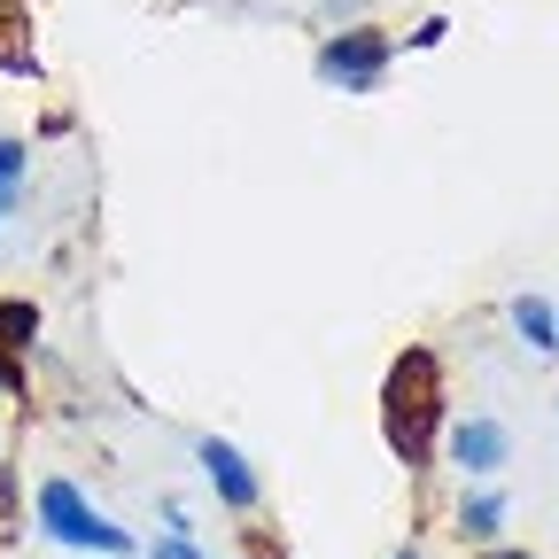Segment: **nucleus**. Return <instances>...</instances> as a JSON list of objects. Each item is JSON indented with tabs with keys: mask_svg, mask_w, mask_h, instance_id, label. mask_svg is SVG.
Masks as SVG:
<instances>
[{
	"mask_svg": "<svg viewBox=\"0 0 559 559\" xmlns=\"http://www.w3.org/2000/svg\"><path fill=\"white\" fill-rule=\"evenodd\" d=\"M24 171H32V148H24V140H0V210H16Z\"/></svg>",
	"mask_w": 559,
	"mask_h": 559,
	"instance_id": "1a4fd4ad",
	"label": "nucleus"
},
{
	"mask_svg": "<svg viewBox=\"0 0 559 559\" xmlns=\"http://www.w3.org/2000/svg\"><path fill=\"white\" fill-rule=\"evenodd\" d=\"M9 506H16V474H9V466H0V513H9Z\"/></svg>",
	"mask_w": 559,
	"mask_h": 559,
	"instance_id": "9b49d317",
	"label": "nucleus"
},
{
	"mask_svg": "<svg viewBox=\"0 0 559 559\" xmlns=\"http://www.w3.org/2000/svg\"><path fill=\"white\" fill-rule=\"evenodd\" d=\"M39 528L55 536V544H70V551H109V559H124L132 551V536L102 513V506H86V489L79 481H39Z\"/></svg>",
	"mask_w": 559,
	"mask_h": 559,
	"instance_id": "f03ea898",
	"label": "nucleus"
},
{
	"mask_svg": "<svg viewBox=\"0 0 559 559\" xmlns=\"http://www.w3.org/2000/svg\"><path fill=\"white\" fill-rule=\"evenodd\" d=\"M0 389H16V366H9V358H0Z\"/></svg>",
	"mask_w": 559,
	"mask_h": 559,
	"instance_id": "ddd939ff",
	"label": "nucleus"
},
{
	"mask_svg": "<svg viewBox=\"0 0 559 559\" xmlns=\"http://www.w3.org/2000/svg\"><path fill=\"white\" fill-rule=\"evenodd\" d=\"M513 326H521V342H528V349H559V311H551V304L521 296V304H513Z\"/></svg>",
	"mask_w": 559,
	"mask_h": 559,
	"instance_id": "0eeeda50",
	"label": "nucleus"
},
{
	"mask_svg": "<svg viewBox=\"0 0 559 559\" xmlns=\"http://www.w3.org/2000/svg\"><path fill=\"white\" fill-rule=\"evenodd\" d=\"M506 513H513L506 489H474V498L459 506V536H466V544H489V536L506 528Z\"/></svg>",
	"mask_w": 559,
	"mask_h": 559,
	"instance_id": "423d86ee",
	"label": "nucleus"
},
{
	"mask_svg": "<svg viewBox=\"0 0 559 559\" xmlns=\"http://www.w3.org/2000/svg\"><path fill=\"white\" fill-rule=\"evenodd\" d=\"M381 70H389V32H334L319 47V79L342 94H373Z\"/></svg>",
	"mask_w": 559,
	"mask_h": 559,
	"instance_id": "7ed1b4c3",
	"label": "nucleus"
},
{
	"mask_svg": "<svg viewBox=\"0 0 559 559\" xmlns=\"http://www.w3.org/2000/svg\"><path fill=\"white\" fill-rule=\"evenodd\" d=\"M32 334H39V311H32L24 296H9V304H0V358H16V349H32Z\"/></svg>",
	"mask_w": 559,
	"mask_h": 559,
	"instance_id": "6e6552de",
	"label": "nucleus"
},
{
	"mask_svg": "<svg viewBox=\"0 0 559 559\" xmlns=\"http://www.w3.org/2000/svg\"><path fill=\"white\" fill-rule=\"evenodd\" d=\"M436 428H443V366H436V349H404L381 381V436L404 466H428Z\"/></svg>",
	"mask_w": 559,
	"mask_h": 559,
	"instance_id": "f257e3e1",
	"label": "nucleus"
},
{
	"mask_svg": "<svg viewBox=\"0 0 559 559\" xmlns=\"http://www.w3.org/2000/svg\"><path fill=\"white\" fill-rule=\"evenodd\" d=\"M451 459L474 474V481H489L506 459H513V436H506V419H459L451 428Z\"/></svg>",
	"mask_w": 559,
	"mask_h": 559,
	"instance_id": "20e7f679",
	"label": "nucleus"
},
{
	"mask_svg": "<svg viewBox=\"0 0 559 559\" xmlns=\"http://www.w3.org/2000/svg\"><path fill=\"white\" fill-rule=\"evenodd\" d=\"M194 459H202L210 489H218V498H226L234 513H249V506H257V474H249V459H241L226 436H202V443H194Z\"/></svg>",
	"mask_w": 559,
	"mask_h": 559,
	"instance_id": "39448f33",
	"label": "nucleus"
},
{
	"mask_svg": "<svg viewBox=\"0 0 559 559\" xmlns=\"http://www.w3.org/2000/svg\"><path fill=\"white\" fill-rule=\"evenodd\" d=\"M396 559H419V551H396Z\"/></svg>",
	"mask_w": 559,
	"mask_h": 559,
	"instance_id": "4468645a",
	"label": "nucleus"
},
{
	"mask_svg": "<svg viewBox=\"0 0 559 559\" xmlns=\"http://www.w3.org/2000/svg\"><path fill=\"white\" fill-rule=\"evenodd\" d=\"M148 559H202V551H194V544H187V536H164V544H156V551H148Z\"/></svg>",
	"mask_w": 559,
	"mask_h": 559,
	"instance_id": "9d476101",
	"label": "nucleus"
},
{
	"mask_svg": "<svg viewBox=\"0 0 559 559\" xmlns=\"http://www.w3.org/2000/svg\"><path fill=\"white\" fill-rule=\"evenodd\" d=\"M481 559H528V551H513V544H481Z\"/></svg>",
	"mask_w": 559,
	"mask_h": 559,
	"instance_id": "f8f14e48",
	"label": "nucleus"
}]
</instances>
